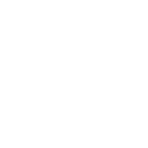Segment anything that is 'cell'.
Segmentation results:
<instances>
[]
</instances>
